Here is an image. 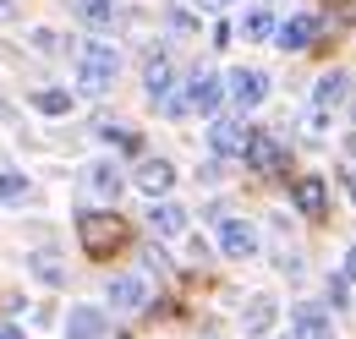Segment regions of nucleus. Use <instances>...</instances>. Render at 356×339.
Returning <instances> with one entry per match:
<instances>
[{
  "label": "nucleus",
  "mask_w": 356,
  "mask_h": 339,
  "mask_svg": "<svg viewBox=\"0 0 356 339\" xmlns=\"http://www.w3.org/2000/svg\"><path fill=\"white\" fill-rule=\"evenodd\" d=\"M340 181H346V192H351V203H356V170H346Z\"/></svg>",
  "instance_id": "26"
},
{
  "label": "nucleus",
  "mask_w": 356,
  "mask_h": 339,
  "mask_svg": "<svg viewBox=\"0 0 356 339\" xmlns=\"http://www.w3.org/2000/svg\"><path fill=\"white\" fill-rule=\"evenodd\" d=\"M33 104H39L44 115H60V110H72V93H66V88H39Z\"/></svg>",
  "instance_id": "21"
},
{
  "label": "nucleus",
  "mask_w": 356,
  "mask_h": 339,
  "mask_svg": "<svg viewBox=\"0 0 356 339\" xmlns=\"http://www.w3.org/2000/svg\"><path fill=\"white\" fill-rule=\"evenodd\" d=\"M137 186H143L148 197H165V192L176 186V170L165 165V159H143V165H137Z\"/></svg>",
  "instance_id": "13"
},
{
  "label": "nucleus",
  "mask_w": 356,
  "mask_h": 339,
  "mask_svg": "<svg viewBox=\"0 0 356 339\" xmlns=\"http://www.w3.org/2000/svg\"><path fill=\"white\" fill-rule=\"evenodd\" d=\"M66 339H104V312H99V306H72Z\"/></svg>",
  "instance_id": "14"
},
{
  "label": "nucleus",
  "mask_w": 356,
  "mask_h": 339,
  "mask_svg": "<svg viewBox=\"0 0 356 339\" xmlns=\"http://www.w3.org/2000/svg\"><path fill=\"white\" fill-rule=\"evenodd\" d=\"M312 33H318V17H312V11H296L291 22L274 28V39H268V44H280V49H307Z\"/></svg>",
  "instance_id": "8"
},
{
  "label": "nucleus",
  "mask_w": 356,
  "mask_h": 339,
  "mask_svg": "<svg viewBox=\"0 0 356 339\" xmlns=\"http://www.w3.org/2000/svg\"><path fill=\"white\" fill-rule=\"evenodd\" d=\"M220 252L225 257H252L258 252V230L247 219H225L220 224Z\"/></svg>",
  "instance_id": "7"
},
{
  "label": "nucleus",
  "mask_w": 356,
  "mask_h": 339,
  "mask_svg": "<svg viewBox=\"0 0 356 339\" xmlns=\"http://www.w3.org/2000/svg\"><path fill=\"white\" fill-rule=\"evenodd\" d=\"M143 88H148L154 99H165V93L176 88V66H170V55H148V60H143Z\"/></svg>",
  "instance_id": "12"
},
{
  "label": "nucleus",
  "mask_w": 356,
  "mask_h": 339,
  "mask_svg": "<svg viewBox=\"0 0 356 339\" xmlns=\"http://www.w3.org/2000/svg\"><path fill=\"white\" fill-rule=\"evenodd\" d=\"M291 339H334V323L323 306H296L291 312Z\"/></svg>",
  "instance_id": "9"
},
{
  "label": "nucleus",
  "mask_w": 356,
  "mask_h": 339,
  "mask_svg": "<svg viewBox=\"0 0 356 339\" xmlns=\"http://www.w3.org/2000/svg\"><path fill=\"white\" fill-rule=\"evenodd\" d=\"M115 72H121V60H115V49L104 39H88L77 49V83L88 88V93H104V88L115 83Z\"/></svg>",
  "instance_id": "1"
},
{
  "label": "nucleus",
  "mask_w": 356,
  "mask_h": 339,
  "mask_svg": "<svg viewBox=\"0 0 356 339\" xmlns=\"http://www.w3.org/2000/svg\"><path fill=\"white\" fill-rule=\"evenodd\" d=\"M72 11H77L88 28H110L115 11H121V0H72Z\"/></svg>",
  "instance_id": "16"
},
{
  "label": "nucleus",
  "mask_w": 356,
  "mask_h": 339,
  "mask_svg": "<svg viewBox=\"0 0 356 339\" xmlns=\"http://www.w3.org/2000/svg\"><path fill=\"white\" fill-rule=\"evenodd\" d=\"M148 224H154L159 235H181V230H186V213H181L176 203H154V208H148Z\"/></svg>",
  "instance_id": "17"
},
{
  "label": "nucleus",
  "mask_w": 356,
  "mask_h": 339,
  "mask_svg": "<svg viewBox=\"0 0 356 339\" xmlns=\"http://www.w3.org/2000/svg\"><path fill=\"white\" fill-rule=\"evenodd\" d=\"M252 170H264V175H280L285 170V148L268 137V131H252V142H247V154H241Z\"/></svg>",
  "instance_id": "6"
},
{
  "label": "nucleus",
  "mask_w": 356,
  "mask_h": 339,
  "mask_svg": "<svg viewBox=\"0 0 356 339\" xmlns=\"http://www.w3.org/2000/svg\"><path fill=\"white\" fill-rule=\"evenodd\" d=\"M346 268H351V279H356V247H351V263H346Z\"/></svg>",
  "instance_id": "28"
},
{
  "label": "nucleus",
  "mask_w": 356,
  "mask_h": 339,
  "mask_svg": "<svg viewBox=\"0 0 356 339\" xmlns=\"http://www.w3.org/2000/svg\"><path fill=\"white\" fill-rule=\"evenodd\" d=\"M0 203H28V175L6 170V175H0Z\"/></svg>",
  "instance_id": "22"
},
{
  "label": "nucleus",
  "mask_w": 356,
  "mask_h": 339,
  "mask_svg": "<svg viewBox=\"0 0 356 339\" xmlns=\"http://www.w3.org/2000/svg\"><path fill=\"white\" fill-rule=\"evenodd\" d=\"M268 323H274V301L252 296V306H247V334H268Z\"/></svg>",
  "instance_id": "20"
},
{
  "label": "nucleus",
  "mask_w": 356,
  "mask_h": 339,
  "mask_svg": "<svg viewBox=\"0 0 356 339\" xmlns=\"http://www.w3.org/2000/svg\"><path fill=\"white\" fill-rule=\"evenodd\" d=\"M77 235H83V252L88 257H110L127 241V224H121L115 213H83V219H77Z\"/></svg>",
  "instance_id": "2"
},
{
  "label": "nucleus",
  "mask_w": 356,
  "mask_h": 339,
  "mask_svg": "<svg viewBox=\"0 0 356 339\" xmlns=\"http://www.w3.org/2000/svg\"><path fill=\"white\" fill-rule=\"evenodd\" d=\"M214 6H230V0H214Z\"/></svg>",
  "instance_id": "30"
},
{
  "label": "nucleus",
  "mask_w": 356,
  "mask_h": 339,
  "mask_svg": "<svg viewBox=\"0 0 356 339\" xmlns=\"http://www.w3.org/2000/svg\"><path fill=\"white\" fill-rule=\"evenodd\" d=\"M346 148H351V159H356V137H351V142H346Z\"/></svg>",
  "instance_id": "29"
},
{
  "label": "nucleus",
  "mask_w": 356,
  "mask_h": 339,
  "mask_svg": "<svg viewBox=\"0 0 356 339\" xmlns=\"http://www.w3.org/2000/svg\"><path fill=\"white\" fill-rule=\"evenodd\" d=\"M241 39H252V44L274 39V17H268V11H247V17H241Z\"/></svg>",
  "instance_id": "19"
},
{
  "label": "nucleus",
  "mask_w": 356,
  "mask_h": 339,
  "mask_svg": "<svg viewBox=\"0 0 356 339\" xmlns=\"http://www.w3.org/2000/svg\"><path fill=\"white\" fill-rule=\"evenodd\" d=\"M88 186L99 197H115V192H121V170L115 165H88Z\"/></svg>",
  "instance_id": "18"
},
{
  "label": "nucleus",
  "mask_w": 356,
  "mask_h": 339,
  "mask_svg": "<svg viewBox=\"0 0 356 339\" xmlns=\"http://www.w3.org/2000/svg\"><path fill=\"white\" fill-rule=\"evenodd\" d=\"M225 99V83L214 77V72H197L192 83H186V93L176 99V110H197V115H214Z\"/></svg>",
  "instance_id": "3"
},
{
  "label": "nucleus",
  "mask_w": 356,
  "mask_h": 339,
  "mask_svg": "<svg viewBox=\"0 0 356 339\" xmlns=\"http://www.w3.org/2000/svg\"><path fill=\"white\" fill-rule=\"evenodd\" d=\"M209 142H214L220 159H241L247 142H252V126H247V121H214V126H209Z\"/></svg>",
  "instance_id": "5"
},
{
  "label": "nucleus",
  "mask_w": 356,
  "mask_h": 339,
  "mask_svg": "<svg viewBox=\"0 0 356 339\" xmlns=\"http://www.w3.org/2000/svg\"><path fill=\"white\" fill-rule=\"evenodd\" d=\"M0 339H28V334H22L17 323H0Z\"/></svg>",
  "instance_id": "25"
},
{
  "label": "nucleus",
  "mask_w": 356,
  "mask_h": 339,
  "mask_svg": "<svg viewBox=\"0 0 356 339\" xmlns=\"http://www.w3.org/2000/svg\"><path fill=\"white\" fill-rule=\"evenodd\" d=\"M346 83H351L346 72H323L318 88H312V110H318V115H323V110H334V104L346 99Z\"/></svg>",
  "instance_id": "15"
},
{
  "label": "nucleus",
  "mask_w": 356,
  "mask_h": 339,
  "mask_svg": "<svg viewBox=\"0 0 356 339\" xmlns=\"http://www.w3.org/2000/svg\"><path fill=\"white\" fill-rule=\"evenodd\" d=\"M291 197H296V208L307 213V219H323V213H329V186H323L318 175H302V181L291 186Z\"/></svg>",
  "instance_id": "10"
},
{
  "label": "nucleus",
  "mask_w": 356,
  "mask_h": 339,
  "mask_svg": "<svg viewBox=\"0 0 356 339\" xmlns=\"http://www.w3.org/2000/svg\"><path fill=\"white\" fill-rule=\"evenodd\" d=\"M220 83H225V93H230L241 110H258V104L268 99V77H264V72H252V66H236V72L220 77Z\"/></svg>",
  "instance_id": "4"
},
{
  "label": "nucleus",
  "mask_w": 356,
  "mask_h": 339,
  "mask_svg": "<svg viewBox=\"0 0 356 339\" xmlns=\"http://www.w3.org/2000/svg\"><path fill=\"white\" fill-rule=\"evenodd\" d=\"M99 137H104V142H121V148H137V137L127 126H115V121H99Z\"/></svg>",
  "instance_id": "23"
},
{
  "label": "nucleus",
  "mask_w": 356,
  "mask_h": 339,
  "mask_svg": "<svg viewBox=\"0 0 356 339\" xmlns=\"http://www.w3.org/2000/svg\"><path fill=\"white\" fill-rule=\"evenodd\" d=\"M110 301H115L121 312H137V306L148 301V279H143V274H121V279H110Z\"/></svg>",
  "instance_id": "11"
},
{
  "label": "nucleus",
  "mask_w": 356,
  "mask_h": 339,
  "mask_svg": "<svg viewBox=\"0 0 356 339\" xmlns=\"http://www.w3.org/2000/svg\"><path fill=\"white\" fill-rule=\"evenodd\" d=\"M11 17H17V11H11V0H0V22H11Z\"/></svg>",
  "instance_id": "27"
},
{
  "label": "nucleus",
  "mask_w": 356,
  "mask_h": 339,
  "mask_svg": "<svg viewBox=\"0 0 356 339\" xmlns=\"http://www.w3.org/2000/svg\"><path fill=\"white\" fill-rule=\"evenodd\" d=\"M346 296H351V290H346V279H329V301H334V306H346Z\"/></svg>",
  "instance_id": "24"
}]
</instances>
